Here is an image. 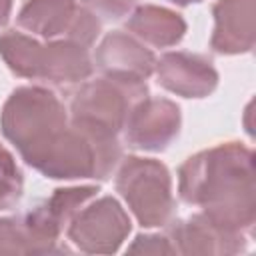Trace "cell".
<instances>
[{
    "mask_svg": "<svg viewBox=\"0 0 256 256\" xmlns=\"http://www.w3.org/2000/svg\"><path fill=\"white\" fill-rule=\"evenodd\" d=\"M178 194L214 222L250 236L256 224L254 150L226 142L190 156L178 170Z\"/></svg>",
    "mask_w": 256,
    "mask_h": 256,
    "instance_id": "6da1fadb",
    "label": "cell"
},
{
    "mask_svg": "<svg viewBox=\"0 0 256 256\" xmlns=\"http://www.w3.org/2000/svg\"><path fill=\"white\" fill-rule=\"evenodd\" d=\"M120 156L118 136L70 120L28 166L54 180H106Z\"/></svg>",
    "mask_w": 256,
    "mask_h": 256,
    "instance_id": "7a4b0ae2",
    "label": "cell"
},
{
    "mask_svg": "<svg viewBox=\"0 0 256 256\" xmlns=\"http://www.w3.org/2000/svg\"><path fill=\"white\" fill-rule=\"evenodd\" d=\"M0 56L16 76L54 86L86 80L94 70L88 48L70 40L42 44L20 30L0 34Z\"/></svg>",
    "mask_w": 256,
    "mask_h": 256,
    "instance_id": "3957f363",
    "label": "cell"
},
{
    "mask_svg": "<svg viewBox=\"0 0 256 256\" xmlns=\"http://www.w3.org/2000/svg\"><path fill=\"white\" fill-rule=\"evenodd\" d=\"M70 122L68 110L60 98L42 86H20L4 102L0 130L30 164L52 138Z\"/></svg>",
    "mask_w": 256,
    "mask_h": 256,
    "instance_id": "277c9868",
    "label": "cell"
},
{
    "mask_svg": "<svg viewBox=\"0 0 256 256\" xmlns=\"http://www.w3.org/2000/svg\"><path fill=\"white\" fill-rule=\"evenodd\" d=\"M114 184L142 228H162L170 224L176 208L172 176L160 160L140 156L124 158Z\"/></svg>",
    "mask_w": 256,
    "mask_h": 256,
    "instance_id": "5b68a950",
    "label": "cell"
},
{
    "mask_svg": "<svg viewBox=\"0 0 256 256\" xmlns=\"http://www.w3.org/2000/svg\"><path fill=\"white\" fill-rule=\"evenodd\" d=\"M148 96L144 80L102 76L76 90L70 102V120L90 126L98 132L118 136L132 108Z\"/></svg>",
    "mask_w": 256,
    "mask_h": 256,
    "instance_id": "8992f818",
    "label": "cell"
},
{
    "mask_svg": "<svg viewBox=\"0 0 256 256\" xmlns=\"http://www.w3.org/2000/svg\"><path fill=\"white\" fill-rule=\"evenodd\" d=\"M18 26L44 40H70L90 48L100 34V20L76 6V0H28L18 12Z\"/></svg>",
    "mask_w": 256,
    "mask_h": 256,
    "instance_id": "52a82bcc",
    "label": "cell"
},
{
    "mask_svg": "<svg viewBox=\"0 0 256 256\" xmlns=\"http://www.w3.org/2000/svg\"><path fill=\"white\" fill-rule=\"evenodd\" d=\"M132 230V220L112 196L86 202L66 226L68 242L86 254H114Z\"/></svg>",
    "mask_w": 256,
    "mask_h": 256,
    "instance_id": "ba28073f",
    "label": "cell"
},
{
    "mask_svg": "<svg viewBox=\"0 0 256 256\" xmlns=\"http://www.w3.org/2000/svg\"><path fill=\"white\" fill-rule=\"evenodd\" d=\"M182 124L180 108L168 98H142L130 112L124 126V140L130 148L162 152L178 136Z\"/></svg>",
    "mask_w": 256,
    "mask_h": 256,
    "instance_id": "9c48e42d",
    "label": "cell"
},
{
    "mask_svg": "<svg viewBox=\"0 0 256 256\" xmlns=\"http://www.w3.org/2000/svg\"><path fill=\"white\" fill-rule=\"evenodd\" d=\"M168 238L174 244V250L180 254H238L246 250L248 234L226 228L206 214L198 212L188 216L186 220L170 222Z\"/></svg>",
    "mask_w": 256,
    "mask_h": 256,
    "instance_id": "30bf717a",
    "label": "cell"
},
{
    "mask_svg": "<svg viewBox=\"0 0 256 256\" xmlns=\"http://www.w3.org/2000/svg\"><path fill=\"white\" fill-rule=\"evenodd\" d=\"M62 232L42 204H38L24 214L0 218V254L66 252V248L58 246Z\"/></svg>",
    "mask_w": 256,
    "mask_h": 256,
    "instance_id": "8fae6325",
    "label": "cell"
},
{
    "mask_svg": "<svg viewBox=\"0 0 256 256\" xmlns=\"http://www.w3.org/2000/svg\"><path fill=\"white\" fill-rule=\"evenodd\" d=\"M156 78L162 88L182 98H204L218 84V72L202 54L166 52L156 60Z\"/></svg>",
    "mask_w": 256,
    "mask_h": 256,
    "instance_id": "7c38bea8",
    "label": "cell"
},
{
    "mask_svg": "<svg viewBox=\"0 0 256 256\" xmlns=\"http://www.w3.org/2000/svg\"><path fill=\"white\" fill-rule=\"evenodd\" d=\"M94 64L106 76L146 80L156 68V56L136 36L114 30L96 48Z\"/></svg>",
    "mask_w": 256,
    "mask_h": 256,
    "instance_id": "4fadbf2b",
    "label": "cell"
},
{
    "mask_svg": "<svg viewBox=\"0 0 256 256\" xmlns=\"http://www.w3.org/2000/svg\"><path fill=\"white\" fill-rule=\"evenodd\" d=\"M254 0H218L212 6L210 48L218 54H244L254 48Z\"/></svg>",
    "mask_w": 256,
    "mask_h": 256,
    "instance_id": "5bb4252c",
    "label": "cell"
},
{
    "mask_svg": "<svg viewBox=\"0 0 256 256\" xmlns=\"http://www.w3.org/2000/svg\"><path fill=\"white\" fill-rule=\"evenodd\" d=\"M126 28L142 44H150L152 48H170L186 34V22L180 14L154 4L138 6L130 14Z\"/></svg>",
    "mask_w": 256,
    "mask_h": 256,
    "instance_id": "9a60e30c",
    "label": "cell"
},
{
    "mask_svg": "<svg viewBox=\"0 0 256 256\" xmlns=\"http://www.w3.org/2000/svg\"><path fill=\"white\" fill-rule=\"evenodd\" d=\"M98 186L88 184V186H70V188H58L54 190V194L50 198H46L42 202V208L46 210V214L64 230L70 220L74 218V214L86 204L90 202L96 194H98Z\"/></svg>",
    "mask_w": 256,
    "mask_h": 256,
    "instance_id": "2e32d148",
    "label": "cell"
},
{
    "mask_svg": "<svg viewBox=\"0 0 256 256\" xmlns=\"http://www.w3.org/2000/svg\"><path fill=\"white\" fill-rule=\"evenodd\" d=\"M24 192L22 172L12 156V152L0 144V212L10 210L18 204Z\"/></svg>",
    "mask_w": 256,
    "mask_h": 256,
    "instance_id": "e0dca14e",
    "label": "cell"
},
{
    "mask_svg": "<svg viewBox=\"0 0 256 256\" xmlns=\"http://www.w3.org/2000/svg\"><path fill=\"white\" fill-rule=\"evenodd\" d=\"M134 4L136 0H80V6L102 20H120L132 10Z\"/></svg>",
    "mask_w": 256,
    "mask_h": 256,
    "instance_id": "ac0fdd59",
    "label": "cell"
},
{
    "mask_svg": "<svg viewBox=\"0 0 256 256\" xmlns=\"http://www.w3.org/2000/svg\"><path fill=\"white\" fill-rule=\"evenodd\" d=\"M130 254H174V244L168 236L160 234H140L128 246Z\"/></svg>",
    "mask_w": 256,
    "mask_h": 256,
    "instance_id": "d6986e66",
    "label": "cell"
},
{
    "mask_svg": "<svg viewBox=\"0 0 256 256\" xmlns=\"http://www.w3.org/2000/svg\"><path fill=\"white\" fill-rule=\"evenodd\" d=\"M10 10H12V0H0V26L8 20Z\"/></svg>",
    "mask_w": 256,
    "mask_h": 256,
    "instance_id": "ffe728a7",
    "label": "cell"
},
{
    "mask_svg": "<svg viewBox=\"0 0 256 256\" xmlns=\"http://www.w3.org/2000/svg\"><path fill=\"white\" fill-rule=\"evenodd\" d=\"M172 4H180V6H186V4H192V2H202V0H168Z\"/></svg>",
    "mask_w": 256,
    "mask_h": 256,
    "instance_id": "44dd1931",
    "label": "cell"
}]
</instances>
